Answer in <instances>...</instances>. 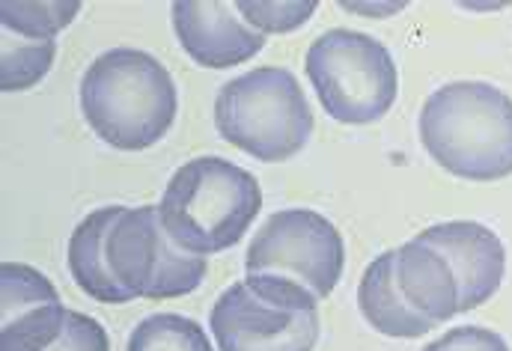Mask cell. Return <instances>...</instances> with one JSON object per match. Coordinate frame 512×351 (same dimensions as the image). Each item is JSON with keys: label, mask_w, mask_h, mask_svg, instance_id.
Here are the masks:
<instances>
[{"label": "cell", "mask_w": 512, "mask_h": 351, "mask_svg": "<svg viewBox=\"0 0 512 351\" xmlns=\"http://www.w3.org/2000/svg\"><path fill=\"white\" fill-rule=\"evenodd\" d=\"M78 99L96 137L123 152L155 146L179 114V90L170 72L137 48L99 54L84 72Z\"/></svg>", "instance_id": "6da1fadb"}, {"label": "cell", "mask_w": 512, "mask_h": 351, "mask_svg": "<svg viewBox=\"0 0 512 351\" xmlns=\"http://www.w3.org/2000/svg\"><path fill=\"white\" fill-rule=\"evenodd\" d=\"M420 143L447 173L465 182L512 176V99L486 81L435 90L417 119Z\"/></svg>", "instance_id": "7a4b0ae2"}, {"label": "cell", "mask_w": 512, "mask_h": 351, "mask_svg": "<svg viewBox=\"0 0 512 351\" xmlns=\"http://www.w3.org/2000/svg\"><path fill=\"white\" fill-rule=\"evenodd\" d=\"M262 209L254 173L221 158L185 161L167 182L158 215L167 235L194 256H215L236 247Z\"/></svg>", "instance_id": "3957f363"}, {"label": "cell", "mask_w": 512, "mask_h": 351, "mask_svg": "<svg viewBox=\"0 0 512 351\" xmlns=\"http://www.w3.org/2000/svg\"><path fill=\"white\" fill-rule=\"evenodd\" d=\"M215 128L227 143L256 161L280 164L307 146L313 111L289 69L259 66L221 87L215 99Z\"/></svg>", "instance_id": "277c9868"}, {"label": "cell", "mask_w": 512, "mask_h": 351, "mask_svg": "<svg viewBox=\"0 0 512 351\" xmlns=\"http://www.w3.org/2000/svg\"><path fill=\"white\" fill-rule=\"evenodd\" d=\"M209 328L218 351H313L319 298L292 280L248 274L218 295Z\"/></svg>", "instance_id": "5b68a950"}, {"label": "cell", "mask_w": 512, "mask_h": 351, "mask_svg": "<svg viewBox=\"0 0 512 351\" xmlns=\"http://www.w3.org/2000/svg\"><path fill=\"white\" fill-rule=\"evenodd\" d=\"M304 69L322 111L346 125L382 119L399 96L393 54L361 30L331 27L319 33L307 48Z\"/></svg>", "instance_id": "8992f818"}, {"label": "cell", "mask_w": 512, "mask_h": 351, "mask_svg": "<svg viewBox=\"0 0 512 351\" xmlns=\"http://www.w3.org/2000/svg\"><path fill=\"white\" fill-rule=\"evenodd\" d=\"M111 274L131 298L191 295L206 277V256L182 250L161 224L158 206H120L105 235Z\"/></svg>", "instance_id": "52a82bcc"}, {"label": "cell", "mask_w": 512, "mask_h": 351, "mask_svg": "<svg viewBox=\"0 0 512 351\" xmlns=\"http://www.w3.org/2000/svg\"><path fill=\"white\" fill-rule=\"evenodd\" d=\"M346 268V241L337 227L313 209L274 212L251 238L245 271L254 277H283L325 301Z\"/></svg>", "instance_id": "ba28073f"}, {"label": "cell", "mask_w": 512, "mask_h": 351, "mask_svg": "<svg viewBox=\"0 0 512 351\" xmlns=\"http://www.w3.org/2000/svg\"><path fill=\"white\" fill-rule=\"evenodd\" d=\"M66 319L69 307L42 271L21 262L0 265V351H45Z\"/></svg>", "instance_id": "9c48e42d"}, {"label": "cell", "mask_w": 512, "mask_h": 351, "mask_svg": "<svg viewBox=\"0 0 512 351\" xmlns=\"http://www.w3.org/2000/svg\"><path fill=\"white\" fill-rule=\"evenodd\" d=\"M173 30L185 54L203 69L242 66L265 48V33L251 27L236 3L185 0L170 6Z\"/></svg>", "instance_id": "30bf717a"}, {"label": "cell", "mask_w": 512, "mask_h": 351, "mask_svg": "<svg viewBox=\"0 0 512 351\" xmlns=\"http://www.w3.org/2000/svg\"><path fill=\"white\" fill-rule=\"evenodd\" d=\"M417 238L450 262L459 283V313L477 310L495 298L507 274V250L495 230L480 221H444L417 233Z\"/></svg>", "instance_id": "8fae6325"}, {"label": "cell", "mask_w": 512, "mask_h": 351, "mask_svg": "<svg viewBox=\"0 0 512 351\" xmlns=\"http://www.w3.org/2000/svg\"><path fill=\"white\" fill-rule=\"evenodd\" d=\"M396 283L405 301L435 328L459 313V283L450 262L426 241L411 238L393 259Z\"/></svg>", "instance_id": "7c38bea8"}, {"label": "cell", "mask_w": 512, "mask_h": 351, "mask_svg": "<svg viewBox=\"0 0 512 351\" xmlns=\"http://www.w3.org/2000/svg\"><path fill=\"white\" fill-rule=\"evenodd\" d=\"M393 259H396V250H387L367 265L361 286H358V307L373 331L393 340H414V337L429 334L435 325L423 319L399 292Z\"/></svg>", "instance_id": "4fadbf2b"}, {"label": "cell", "mask_w": 512, "mask_h": 351, "mask_svg": "<svg viewBox=\"0 0 512 351\" xmlns=\"http://www.w3.org/2000/svg\"><path fill=\"white\" fill-rule=\"evenodd\" d=\"M117 212H120V206H105V209L90 212L69 238V271H72L75 283L90 298H96L102 304L134 301L111 274L108 253H105V235H108L111 221L117 218Z\"/></svg>", "instance_id": "5bb4252c"}, {"label": "cell", "mask_w": 512, "mask_h": 351, "mask_svg": "<svg viewBox=\"0 0 512 351\" xmlns=\"http://www.w3.org/2000/svg\"><path fill=\"white\" fill-rule=\"evenodd\" d=\"M57 57L54 39H33L0 27V90L18 93L39 84Z\"/></svg>", "instance_id": "9a60e30c"}, {"label": "cell", "mask_w": 512, "mask_h": 351, "mask_svg": "<svg viewBox=\"0 0 512 351\" xmlns=\"http://www.w3.org/2000/svg\"><path fill=\"white\" fill-rule=\"evenodd\" d=\"M126 351H215L206 331L179 313L146 316L128 337Z\"/></svg>", "instance_id": "2e32d148"}, {"label": "cell", "mask_w": 512, "mask_h": 351, "mask_svg": "<svg viewBox=\"0 0 512 351\" xmlns=\"http://www.w3.org/2000/svg\"><path fill=\"white\" fill-rule=\"evenodd\" d=\"M81 3H0V27L21 33V36H33V39H57V33L63 27H69V21L78 15Z\"/></svg>", "instance_id": "e0dca14e"}, {"label": "cell", "mask_w": 512, "mask_h": 351, "mask_svg": "<svg viewBox=\"0 0 512 351\" xmlns=\"http://www.w3.org/2000/svg\"><path fill=\"white\" fill-rule=\"evenodd\" d=\"M236 9L242 12V18L256 27L259 33H289L295 27H301L313 12H316V3H248V0H239Z\"/></svg>", "instance_id": "ac0fdd59"}, {"label": "cell", "mask_w": 512, "mask_h": 351, "mask_svg": "<svg viewBox=\"0 0 512 351\" xmlns=\"http://www.w3.org/2000/svg\"><path fill=\"white\" fill-rule=\"evenodd\" d=\"M45 351H111V340H108V331L93 316L69 310L63 334Z\"/></svg>", "instance_id": "d6986e66"}, {"label": "cell", "mask_w": 512, "mask_h": 351, "mask_svg": "<svg viewBox=\"0 0 512 351\" xmlns=\"http://www.w3.org/2000/svg\"><path fill=\"white\" fill-rule=\"evenodd\" d=\"M423 351H510L507 340L489 328L480 325H465V328H453L444 337L432 340Z\"/></svg>", "instance_id": "ffe728a7"}]
</instances>
